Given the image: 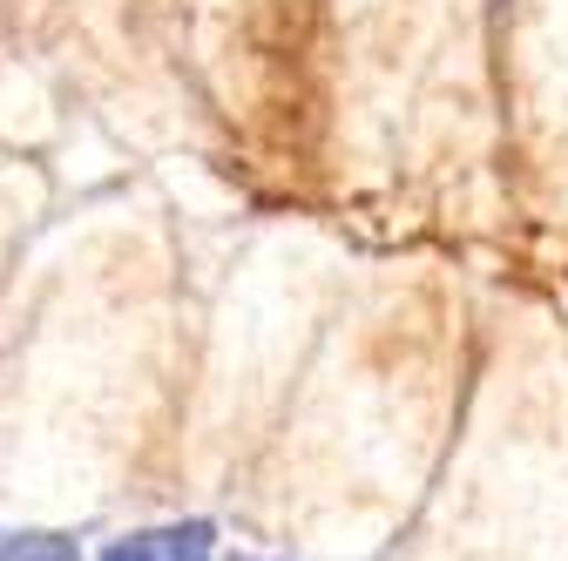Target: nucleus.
<instances>
[{"instance_id":"1","label":"nucleus","mask_w":568,"mask_h":561,"mask_svg":"<svg viewBox=\"0 0 568 561\" xmlns=\"http://www.w3.org/2000/svg\"><path fill=\"white\" fill-rule=\"evenodd\" d=\"M210 554V528L190 521V528H163V534H135V541H115L102 561H203Z\"/></svg>"},{"instance_id":"2","label":"nucleus","mask_w":568,"mask_h":561,"mask_svg":"<svg viewBox=\"0 0 568 561\" xmlns=\"http://www.w3.org/2000/svg\"><path fill=\"white\" fill-rule=\"evenodd\" d=\"M8 561H75V548L54 541V534H34V541H14V548H8Z\"/></svg>"},{"instance_id":"3","label":"nucleus","mask_w":568,"mask_h":561,"mask_svg":"<svg viewBox=\"0 0 568 561\" xmlns=\"http://www.w3.org/2000/svg\"><path fill=\"white\" fill-rule=\"evenodd\" d=\"M237 561H244V554H237Z\"/></svg>"}]
</instances>
